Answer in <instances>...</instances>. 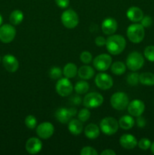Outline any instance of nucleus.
Returning a JSON list of instances; mask_svg holds the SVG:
<instances>
[{
    "label": "nucleus",
    "instance_id": "obj_4",
    "mask_svg": "<svg viewBox=\"0 0 154 155\" xmlns=\"http://www.w3.org/2000/svg\"><path fill=\"white\" fill-rule=\"evenodd\" d=\"M119 127V122L111 117L104 118L100 123V130L103 133L107 136L115 134L118 131Z\"/></svg>",
    "mask_w": 154,
    "mask_h": 155
},
{
    "label": "nucleus",
    "instance_id": "obj_16",
    "mask_svg": "<svg viewBox=\"0 0 154 155\" xmlns=\"http://www.w3.org/2000/svg\"><path fill=\"white\" fill-rule=\"evenodd\" d=\"M118 28L117 21L112 18H107L103 21L101 24V30L106 35H113L116 33Z\"/></svg>",
    "mask_w": 154,
    "mask_h": 155
},
{
    "label": "nucleus",
    "instance_id": "obj_31",
    "mask_svg": "<svg viewBox=\"0 0 154 155\" xmlns=\"http://www.w3.org/2000/svg\"><path fill=\"white\" fill-rule=\"evenodd\" d=\"M25 125L27 128L30 129V130H33L37 126V120L35 117L33 115H28L27 117L25 118Z\"/></svg>",
    "mask_w": 154,
    "mask_h": 155
},
{
    "label": "nucleus",
    "instance_id": "obj_28",
    "mask_svg": "<svg viewBox=\"0 0 154 155\" xmlns=\"http://www.w3.org/2000/svg\"><path fill=\"white\" fill-rule=\"evenodd\" d=\"M89 89V84L86 81H79L74 86V90L77 94H85Z\"/></svg>",
    "mask_w": 154,
    "mask_h": 155
},
{
    "label": "nucleus",
    "instance_id": "obj_32",
    "mask_svg": "<svg viewBox=\"0 0 154 155\" xmlns=\"http://www.w3.org/2000/svg\"><path fill=\"white\" fill-rule=\"evenodd\" d=\"M91 116V113L89 111L88 109L86 107V108H83L79 112L78 114V119L79 120L82 122H86L89 119Z\"/></svg>",
    "mask_w": 154,
    "mask_h": 155
},
{
    "label": "nucleus",
    "instance_id": "obj_44",
    "mask_svg": "<svg viewBox=\"0 0 154 155\" xmlns=\"http://www.w3.org/2000/svg\"><path fill=\"white\" fill-rule=\"evenodd\" d=\"M2 17L1 14H0V26L2 25Z\"/></svg>",
    "mask_w": 154,
    "mask_h": 155
},
{
    "label": "nucleus",
    "instance_id": "obj_15",
    "mask_svg": "<svg viewBox=\"0 0 154 155\" xmlns=\"http://www.w3.org/2000/svg\"><path fill=\"white\" fill-rule=\"evenodd\" d=\"M2 64L7 71L14 73L19 68V62L18 59L12 54H6L2 58Z\"/></svg>",
    "mask_w": 154,
    "mask_h": 155
},
{
    "label": "nucleus",
    "instance_id": "obj_3",
    "mask_svg": "<svg viewBox=\"0 0 154 155\" xmlns=\"http://www.w3.org/2000/svg\"><path fill=\"white\" fill-rule=\"evenodd\" d=\"M129 103V98L126 93L118 92L113 94L110 98L112 107L117 110H123L127 108Z\"/></svg>",
    "mask_w": 154,
    "mask_h": 155
},
{
    "label": "nucleus",
    "instance_id": "obj_36",
    "mask_svg": "<svg viewBox=\"0 0 154 155\" xmlns=\"http://www.w3.org/2000/svg\"><path fill=\"white\" fill-rule=\"evenodd\" d=\"M81 155H98V153L94 148L90 146H85L82 148L80 151Z\"/></svg>",
    "mask_w": 154,
    "mask_h": 155
},
{
    "label": "nucleus",
    "instance_id": "obj_26",
    "mask_svg": "<svg viewBox=\"0 0 154 155\" xmlns=\"http://www.w3.org/2000/svg\"><path fill=\"white\" fill-rule=\"evenodd\" d=\"M24 20V13L20 10H14L11 13L9 21L13 25H19Z\"/></svg>",
    "mask_w": 154,
    "mask_h": 155
},
{
    "label": "nucleus",
    "instance_id": "obj_27",
    "mask_svg": "<svg viewBox=\"0 0 154 155\" xmlns=\"http://www.w3.org/2000/svg\"><path fill=\"white\" fill-rule=\"evenodd\" d=\"M126 71V66L122 61H116L111 64V71L115 75H122Z\"/></svg>",
    "mask_w": 154,
    "mask_h": 155
},
{
    "label": "nucleus",
    "instance_id": "obj_19",
    "mask_svg": "<svg viewBox=\"0 0 154 155\" xmlns=\"http://www.w3.org/2000/svg\"><path fill=\"white\" fill-rule=\"evenodd\" d=\"M126 16L128 20L132 22H139L143 18V13L140 8L133 6L128 9L126 12Z\"/></svg>",
    "mask_w": 154,
    "mask_h": 155
},
{
    "label": "nucleus",
    "instance_id": "obj_42",
    "mask_svg": "<svg viewBox=\"0 0 154 155\" xmlns=\"http://www.w3.org/2000/svg\"><path fill=\"white\" fill-rule=\"evenodd\" d=\"M102 155H116V153L112 149H106L101 152Z\"/></svg>",
    "mask_w": 154,
    "mask_h": 155
},
{
    "label": "nucleus",
    "instance_id": "obj_25",
    "mask_svg": "<svg viewBox=\"0 0 154 155\" xmlns=\"http://www.w3.org/2000/svg\"><path fill=\"white\" fill-rule=\"evenodd\" d=\"M139 82L145 86H154V74L152 73H142L139 76Z\"/></svg>",
    "mask_w": 154,
    "mask_h": 155
},
{
    "label": "nucleus",
    "instance_id": "obj_34",
    "mask_svg": "<svg viewBox=\"0 0 154 155\" xmlns=\"http://www.w3.org/2000/svg\"><path fill=\"white\" fill-rule=\"evenodd\" d=\"M92 54H91V52L88 51H84L81 53L80 54V60L82 63L88 64L90 63L92 61Z\"/></svg>",
    "mask_w": 154,
    "mask_h": 155
},
{
    "label": "nucleus",
    "instance_id": "obj_1",
    "mask_svg": "<svg viewBox=\"0 0 154 155\" xmlns=\"http://www.w3.org/2000/svg\"><path fill=\"white\" fill-rule=\"evenodd\" d=\"M106 48L107 51L113 55L121 54L125 50L126 46V41L121 35H110L107 39Z\"/></svg>",
    "mask_w": 154,
    "mask_h": 155
},
{
    "label": "nucleus",
    "instance_id": "obj_13",
    "mask_svg": "<svg viewBox=\"0 0 154 155\" xmlns=\"http://www.w3.org/2000/svg\"><path fill=\"white\" fill-rule=\"evenodd\" d=\"M54 127L50 122H44L39 124L36 128V133L40 139H48L52 136Z\"/></svg>",
    "mask_w": 154,
    "mask_h": 155
},
{
    "label": "nucleus",
    "instance_id": "obj_24",
    "mask_svg": "<svg viewBox=\"0 0 154 155\" xmlns=\"http://www.w3.org/2000/svg\"><path fill=\"white\" fill-rule=\"evenodd\" d=\"M78 73V69L75 64L68 63L64 66L63 70V74L65 77L68 79L73 78L76 76Z\"/></svg>",
    "mask_w": 154,
    "mask_h": 155
},
{
    "label": "nucleus",
    "instance_id": "obj_5",
    "mask_svg": "<svg viewBox=\"0 0 154 155\" xmlns=\"http://www.w3.org/2000/svg\"><path fill=\"white\" fill-rule=\"evenodd\" d=\"M144 59L143 55L138 51H132L126 58V66L131 71H137L143 67Z\"/></svg>",
    "mask_w": 154,
    "mask_h": 155
},
{
    "label": "nucleus",
    "instance_id": "obj_30",
    "mask_svg": "<svg viewBox=\"0 0 154 155\" xmlns=\"http://www.w3.org/2000/svg\"><path fill=\"white\" fill-rule=\"evenodd\" d=\"M63 75V71L60 68L57 67H53L49 71V77L50 78L53 80H57V79L61 78Z\"/></svg>",
    "mask_w": 154,
    "mask_h": 155
},
{
    "label": "nucleus",
    "instance_id": "obj_6",
    "mask_svg": "<svg viewBox=\"0 0 154 155\" xmlns=\"http://www.w3.org/2000/svg\"><path fill=\"white\" fill-rule=\"evenodd\" d=\"M79 16L72 9L65 10L61 15V22L67 29H73L79 24Z\"/></svg>",
    "mask_w": 154,
    "mask_h": 155
},
{
    "label": "nucleus",
    "instance_id": "obj_10",
    "mask_svg": "<svg viewBox=\"0 0 154 155\" xmlns=\"http://www.w3.org/2000/svg\"><path fill=\"white\" fill-rule=\"evenodd\" d=\"M56 91L57 94L62 97H66L72 93L73 90L72 83L69 80V79L65 77V78H60L56 84Z\"/></svg>",
    "mask_w": 154,
    "mask_h": 155
},
{
    "label": "nucleus",
    "instance_id": "obj_20",
    "mask_svg": "<svg viewBox=\"0 0 154 155\" xmlns=\"http://www.w3.org/2000/svg\"><path fill=\"white\" fill-rule=\"evenodd\" d=\"M68 130H69V133L75 136L81 134L83 130L82 122L79 119L70 120L69 122V125H68Z\"/></svg>",
    "mask_w": 154,
    "mask_h": 155
},
{
    "label": "nucleus",
    "instance_id": "obj_12",
    "mask_svg": "<svg viewBox=\"0 0 154 155\" xmlns=\"http://www.w3.org/2000/svg\"><path fill=\"white\" fill-rule=\"evenodd\" d=\"M95 84L102 90L110 89L113 85V78L109 74L105 73H100L95 77Z\"/></svg>",
    "mask_w": 154,
    "mask_h": 155
},
{
    "label": "nucleus",
    "instance_id": "obj_2",
    "mask_svg": "<svg viewBox=\"0 0 154 155\" xmlns=\"http://www.w3.org/2000/svg\"><path fill=\"white\" fill-rule=\"evenodd\" d=\"M128 39L133 43H140L143 41L145 36L144 27L141 24H131L127 29Z\"/></svg>",
    "mask_w": 154,
    "mask_h": 155
},
{
    "label": "nucleus",
    "instance_id": "obj_23",
    "mask_svg": "<svg viewBox=\"0 0 154 155\" xmlns=\"http://www.w3.org/2000/svg\"><path fill=\"white\" fill-rule=\"evenodd\" d=\"M135 121H134V118L129 115H125V116L122 117L119 120V125L123 130H130L134 126Z\"/></svg>",
    "mask_w": 154,
    "mask_h": 155
},
{
    "label": "nucleus",
    "instance_id": "obj_11",
    "mask_svg": "<svg viewBox=\"0 0 154 155\" xmlns=\"http://www.w3.org/2000/svg\"><path fill=\"white\" fill-rule=\"evenodd\" d=\"M16 36V30L11 24H4L0 27V41L3 43H10Z\"/></svg>",
    "mask_w": 154,
    "mask_h": 155
},
{
    "label": "nucleus",
    "instance_id": "obj_14",
    "mask_svg": "<svg viewBox=\"0 0 154 155\" xmlns=\"http://www.w3.org/2000/svg\"><path fill=\"white\" fill-rule=\"evenodd\" d=\"M128 111L131 116L133 117H139L142 115L145 110V104L141 100L134 99L128 103V105L127 107Z\"/></svg>",
    "mask_w": 154,
    "mask_h": 155
},
{
    "label": "nucleus",
    "instance_id": "obj_40",
    "mask_svg": "<svg viewBox=\"0 0 154 155\" xmlns=\"http://www.w3.org/2000/svg\"><path fill=\"white\" fill-rule=\"evenodd\" d=\"M136 124H137V126L140 128H143L146 126V120H145L144 117H141V115L139 117H137V120H136Z\"/></svg>",
    "mask_w": 154,
    "mask_h": 155
},
{
    "label": "nucleus",
    "instance_id": "obj_21",
    "mask_svg": "<svg viewBox=\"0 0 154 155\" xmlns=\"http://www.w3.org/2000/svg\"><path fill=\"white\" fill-rule=\"evenodd\" d=\"M100 132L101 130L99 127L94 124H88L85 128V135L89 139H97L100 136Z\"/></svg>",
    "mask_w": 154,
    "mask_h": 155
},
{
    "label": "nucleus",
    "instance_id": "obj_7",
    "mask_svg": "<svg viewBox=\"0 0 154 155\" xmlns=\"http://www.w3.org/2000/svg\"><path fill=\"white\" fill-rule=\"evenodd\" d=\"M104 102V97L98 92H90L85 96L83 104L87 108H96Z\"/></svg>",
    "mask_w": 154,
    "mask_h": 155
},
{
    "label": "nucleus",
    "instance_id": "obj_9",
    "mask_svg": "<svg viewBox=\"0 0 154 155\" xmlns=\"http://www.w3.org/2000/svg\"><path fill=\"white\" fill-rule=\"evenodd\" d=\"M77 113V110L75 107L70 108H65L60 107L55 112V117L57 121L61 124H66L69 122L71 118L75 116Z\"/></svg>",
    "mask_w": 154,
    "mask_h": 155
},
{
    "label": "nucleus",
    "instance_id": "obj_8",
    "mask_svg": "<svg viewBox=\"0 0 154 155\" xmlns=\"http://www.w3.org/2000/svg\"><path fill=\"white\" fill-rule=\"evenodd\" d=\"M112 58L110 54H101L97 56L93 61V65L98 71H105L111 66Z\"/></svg>",
    "mask_w": 154,
    "mask_h": 155
},
{
    "label": "nucleus",
    "instance_id": "obj_37",
    "mask_svg": "<svg viewBox=\"0 0 154 155\" xmlns=\"http://www.w3.org/2000/svg\"><path fill=\"white\" fill-rule=\"evenodd\" d=\"M140 21H141V25L143 27H145V28H147V27H150L152 24V18H151V17L148 16V15L143 17V18H142Z\"/></svg>",
    "mask_w": 154,
    "mask_h": 155
},
{
    "label": "nucleus",
    "instance_id": "obj_38",
    "mask_svg": "<svg viewBox=\"0 0 154 155\" xmlns=\"http://www.w3.org/2000/svg\"><path fill=\"white\" fill-rule=\"evenodd\" d=\"M106 42H107V39H105L103 36H98V37L95 38V42L98 47H102L106 45Z\"/></svg>",
    "mask_w": 154,
    "mask_h": 155
},
{
    "label": "nucleus",
    "instance_id": "obj_43",
    "mask_svg": "<svg viewBox=\"0 0 154 155\" xmlns=\"http://www.w3.org/2000/svg\"><path fill=\"white\" fill-rule=\"evenodd\" d=\"M150 149H151V151H152V154H154V142H152V143H151Z\"/></svg>",
    "mask_w": 154,
    "mask_h": 155
},
{
    "label": "nucleus",
    "instance_id": "obj_17",
    "mask_svg": "<svg viewBox=\"0 0 154 155\" xmlns=\"http://www.w3.org/2000/svg\"><path fill=\"white\" fill-rule=\"evenodd\" d=\"M26 150L30 154H38L42 148V142L38 138L32 137L26 143Z\"/></svg>",
    "mask_w": 154,
    "mask_h": 155
},
{
    "label": "nucleus",
    "instance_id": "obj_18",
    "mask_svg": "<svg viewBox=\"0 0 154 155\" xmlns=\"http://www.w3.org/2000/svg\"><path fill=\"white\" fill-rule=\"evenodd\" d=\"M119 143L122 148L131 150L137 145V141L133 135L124 134L119 139Z\"/></svg>",
    "mask_w": 154,
    "mask_h": 155
},
{
    "label": "nucleus",
    "instance_id": "obj_45",
    "mask_svg": "<svg viewBox=\"0 0 154 155\" xmlns=\"http://www.w3.org/2000/svg\"><path fill=\"white\" fill-rule=\"evenodd\" d=\"M0 62H1V57H0Z\"/></svg>",
    "mask_w": 154,
    "mask_h": 155
},
{
    "label": "nucleus",
    "instance_id": "obj_33",
    "mask_svg": "<svg viewBox=\"0 0 154 155\" xmlns=\"http://www.w3.org/2000/svg\"><path fill=\"white\" fill-rule=\"evenodd\" d=\"M144 56L148 61L154 62V45H149L145 48Z\"/></svg>",
    "mask_w": 154,
    "mask_h": 155
},
{
    "label": "nucleus",
    "instance_id": "obj_41",
    "mask_svg": "<svg viewBox=\"0 0 154 155\" xmlns=\"http://www.w3.org/2000/svg\"><path fill=\"white\" fill-rule=\"evenodd\" d=\"M72 101V102L74 104H79L82 101V98H80L79 95H75V96H73L72 98V99H70Z\"/></svg>",
    "mask_w": 154,
    "mask_h": 155
},
{
    "label": "nucleus",
    "instance_id": "obj_29",
    "mask_svg": "<svg viewBox=\"0 0 154 155\" xmlns=\"http://www.w3.org/2000/svg\"><path fill=\"white\" fill-rule=\"evenodd\" d=\"M139 76H140V74L136 73L135 71H134L133 73H131L127 77V83L130 86H136V85L138 84V83H140L139 82Z\"/></svg>",
    "mask_w": 154,
    "mask_h": 155
},
{
    "label": "nucleus",
    "instance_id": "obj_39",
    "mask_svg": "<svg viewBox=\"0 0 154 155\" xmlns=\"http://www.w3.org/2000/svg\"><path fill=\"white\" fill-rule=\"evenodd\" d=\"M55 2L60 8H66L69 6V0H55Z\"/></svg>",
    "mask_w": 154,
    "mask_h": 155
},
{
    "label": "nucleus",
    "instance_id": "obj_22",
    "mask_svg": "<svg viewBox=\"0 0 154 155\" xmlns=\"http://www.w3.org/2000/svg\"><path fill=\"white\" fill-rule=\"evenodd\" d=\"M78 75L82 80H90L95 75V70L91 66L84 65L78 70Z\"/></svg>",
    "mask_w": 154,
    "mask_h": 155
},
{
    "label": "nucleus",
    "instance_id": "obj_35",
    "mask_svg": "<svg viewBox=\"0 0 154 155\" xmlns=\"http://www.w3.org/2000/svg\"><path fill=\"white\" fill-rule=\"evenodd\" d=\"M137 145H138V147L140 149L146 151V150L149 149V148H150L151 142L149 139H146V138H143V139H141L139 141Z\"/></svg>",
    "mask_w": 154,
    "mask_h": 155
}]
</instances>
